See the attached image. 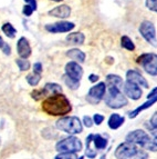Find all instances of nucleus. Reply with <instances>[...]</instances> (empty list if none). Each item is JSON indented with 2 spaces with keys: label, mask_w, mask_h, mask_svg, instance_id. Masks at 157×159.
Instances as JSON below:
<instances>
[{
  "label": "nucleus",
  "mask_w": 157,
  "mask_h": 159,
  "mask_svg": "<svg viewBox=\"0 0 157 159\" xmlns=\"http://www.w3.org/2000/svg\"><path fill=\"white\" fill-rule=\"evenodd\" d=\"M42 110L50 116H66L71 112L72 106L66 96L57 93L42 101Z\"/></svg>",
  "instance_id": "obj_1"
},
{
  "label": "nucleus",
  "mask_w": 157,
  "mask_h": 159,
  "mask_svg": "<svg viewBox=\"0 0 157 159\" xmlns=\"http://www.w3.org/2000/svg\"><path fill=\"white\" fill-rule=\"evenodd\" d=\"M126 141L136 145L139 148L146 149V150L153 151V152L157 151V139H155L153 136L148 135L146 131L142 129L133 130L129 134H127Z\"/></svg>",
  "instance_id": "obj_2"
},
{
  "label": "nucleus",
  "mask_w": 157,
  "mask_h": 159,
  "mask_svg": "<svg viewBox=\"0 0 157 159\" xmlns=\"http://www.w3.org/2000/svg\"><path fill=\"white\" fill-rule=\"evenodd\" d=\"M114 155L117 159H148L146 151L127 141L118 145Z\"/></svg>",
  "instance_id": "obj_3"
},
{
  "label": "nucleus",
  "mask_w": 157,
  "mask_h": 159,
  "mask_svg": "<svg viewBox=\"0 0 157 159\" xmlns=\"http://www.w3.org/2000/svg\"><path fill=\"white\" fill-rule=\"evenodd\" d=\"M108 87V86H106ZM104 101L106 106L112 109H120L125 107L128 103L126 96L123 95L120 88L117 87H108L106 93L104 96Z\"/></svg>",
  "instance_id": "obj_4"
},
{
  "label": "nucleus",
  "mask_w": 157,
  "mask_h": 159,
  "mask_svg": "<svg viewBox=\"0 0 157 159\" xmlns=\"http://www.w3.org/2000/svg\"><path fill=\"white\" fill-rule=\"evenodd\" d=\"M57 128L63 133H66L71 136L78 135L83 131V124L78 117L70 116V117H62L57 121Z\"/></svg>",
  "instance_id": "obj_5"
},
{
  "label": "nucleus",
  "mask_w": 157,
  "mask_h": 159,
  "mask_svg": "<svg viewBox=\"0 0 157 159\" xmlns=\"http://www.w3.org/2000/svg\"><path fill=\"white\" fill-rule=\"evenodd\" d=\"M83 149L81 140L76 138L75 136H69L66 138H63L62 140L59 141L55 145V150L59 154L61 152H70V154H76Z\"/></svg>",
  "instance_id": "obj_6"
},
{
  "label": "nucleus",
  "mask_w": 157,
  "mask_h": 159,
  "mask_svg": "<svg viewBox=\"0 0 157 159\" xmlns=\"http://www.w3.org/2000/svg\"><path fill=\"white\" fill-rule=\"evenodd\" d=\"M136 62L151 76H157V55L153 52L143 53L137 58Z\"/></svg>",
  "instance_id": "obj_7"
},
{
  "label": "nucleus",
  "mask_w": 157,
  "mask_h": 159,
  "mask_svg": "<svg viewBox=\"0 0 157 159\" xmlns=\"http://www.w3.org/2000/svg\"><path fill=\"white\" fill-rule=\"evenodd\" d=\"M139 34H142V37L146 40L147 43L151 46L156 48L157 47V37H156V29L153 22L145 20L141 24L138 28Z\"/></svg>",
  "instance_id": "obj_8"
},
{
  "label": "nucleus",
  "mask_w": 157,
  "mask_h": 159,
  "mask_svg": "<svg viewBox=\"0 0 157 159\" xmlns=\"http://www.w3.org/2000/svg\"><path fill=\"white\" fill-rule=\"evenodd\" d=\"M106 88L108 87L105 82H99L97 85L91 87L87 95V101L91 105H97L102 99H104Z\"/></svg>",
  "instance_id": "obj_9"
},
{
  "label": "nucleus",
  "mask_w": 157,
  "mask_h": 159,
  "mask_svg": "<svg viewBox=\"0 0 157 159\" xmlns=\"http://www.w3.org/2000/svg\"><path fill=\"white\" fill-rule=\"evenodd\" d=\"M75 25L70 21H59L55 24L45 25V30L51 34H61V32H69L74 29Z\"/></svg>",
  "instance_id": "obj_10"
},
{
  "label": "nucleus",
  "mask_w": 157,
  "mask_h": 159,
  "mask_svg": "<svg viewBox=\"0 0 157 159\" xmlns=\"http://www.w3.org/2000/svg\"><path fill=\"white\" fill-rule=\"evenodd\" d=\"M123 90H124V95L128 98H131L132 100H138L142 97V89L139 86L135 85L133 82L126 80L123 85Z\"/></svg>",
  "instance_id": "obj_11"
},
{
  "label": "nucleus",
  "mask_w": 157,
  "mask_h": 159,
  "mask_svg": "<svg viewBox=\"0 0 157 159\" xmlns=\"http://www.w3.org/2000/svg\"><path fill=\"white\" fill-rule=\"evenodd\" d=\"M66 75L68 77L72 78V79L80 81L82 76H83V69H82L78 62L70 61L66 65Z\"/></svg>",
  "instance_id": "obj_12"
},
{
  "label": "nucleus",
  "mask_w": 157,
  "mask_h": 159,
  "mask_svg": "<svg viewBox=\"0 0 157 159\" xmlns=\"http://www.w3.org/2000/svg\"><path fill=\"white\" fill-rule=\"evenodd\" d=\"M126 80L133 82V84L139 86V87L146 88V89L149 88L148 82L143 77V75L139 71H137V70H134V69H131V70H128V71L126 72Z\"/></svg>",
  "instance_id": "obj_13"
},
{
  "label": "nucleus",
  "mask_w": 157,
  "mask_h": 159,
  "mask_svg": "<svg viewBox=\"0 0 157 159\" xmlns=\"http://www.w3.org/2000/svg\"><path fill=\"white\" fill-rule=\"evenodd\" d=\"M17 52L22 59H27L31 56V47L26 37L19 38L18 43H17Z\"/></svg>",
  "instance_id": "obj_14"
},
{
  "label": "nucleus",
  "mask_w": 157,
  "mask_h": 159,
  "mask_svg": "<svg viewBox=\"0 0 157 159\" xmlns=\"http://www.w3.org/2000/svg\"><path fill=\"white\" fill-rule=\"evenodd\" d=\"M71 15V8L66 5H60L57 6L55 8L51 9L49 11V16L55 17V18H60V19H66L68 17H70Z\"/></svg>",
  "instance_id": "obj_15"
},
{
  "label": "nucleus",
  "mask_w": 157,
  "mask_h": 159,
  "mask_svg": "<svg viewBox=\"0 0 157 159\" xmlns=\"http://www.w3.org/2000/svg\"><path fill=\"white\" fill-rule=\"evenodd\" d=\"M40 90H41L43 98H45V97H50V96L57 95V93H62V87L54 82H48Z\"/></svg>",
  "instance_id": "obj_16"
},
{
  "label": "nucleus",
  "mask_w": 157,
  "mask_h": 159,
  "mask_svg": "<svg viewBox=\"0 0 157 159\" xmlns=\"http://www.w3.org/2000/svg\"><path fill=\"white\" fill-rule=\"evenodd\" d=\"M156 102H157V98L147 99L146 102H144L143 105H141V106H138L137 108L134 109V110H132V111L128 114V117H129L131 119H133V118H136V117L138 116L142 111H144V110H146V109L151 108V107H152L153 105H154V103H156Z\"/></svg>",
  "instance_id": "obj_17"
},
{
  "label": "nucleus",
  "mask_w": 157,
  "mask_h": 159,
  "mask_svg": "<svg viewBox=\"0 0 157 159\" xmlns=\"http://www.w3.org/2000/svg\"><path fill=\"white\" fill-rule=\"evenodd\" d=\"M124 122H125V118L123 116H121L118 114H112L110 116V118H108V125L112 130H115L118 129Z\"/></svg>",
  "instance_id": "obj_18"
},
{
  "label": "nucleus",
  "mask_w": 157,
  "mask_h": 159,
  "mask_svg": "<svg viewBox=\"0 0 157 159\" xmlns=\"http://www.w3.org/2000/svg\"><path fill=\"white\" fill-rule=\"evenodd\" d=\"M66 56L70 59H72L75 62H84L85 61V53L82 50L78 49V48H73V49H70V50L66 51Z\"/></svg>",
  "instance_id": "obj_19"
},
{
  "label": "nucleus",
  "mask_w": 157,
  "mask_h": 159,
  "mask_svg": "<svg viewBox=\"0 0 157 159\" xmlns=\"http://www.w3.org/2000/svg\"><path fill=\"white\" fill-rule=\"evenodd\" d=\"M93 136H94L93 134H90L87 137V139H85V146H87V148H85V156L90 159H94L95 157L97 156L96 149H94L92 147V143H93Z\"/></svg>",
  "instance_id": "obj_20"
},
{
  "label": "nucleus",
  "mask_w": 157,
  "mask_h": 159,
  "mask_svg": "<svg viewBox=\"0 0 157 159\" xmlns=\"http://www.w3.org/2000/svg\"><path fill=\"white\" fill-rule=\"evenodd\" d=\"M105 84H106L108 87H117L121 89V88H123L124 81L120 76L111 74V75H108V77H106V82H105Z\"/></svg>",
  "instance_id": "obj_21"
},
{
  "label": "nucleus",
  "mask_w": 157,
  "mask_h": 159,
  "mask_svg": "<svg viewBox=\"0 0 157 159\" xmlns=\"http://www.w3.org/2000/svg\"><path fill=\"white\" fill-rule=\"evenodd\" d=\"M85 40V36L82 32H72L66 36V41L73 45H82Z\"/></svg>",
  "instance_id": "obj_22"
},
{
  "label": "nucleus",
  "mask_w": 157,
  "mask_h": 159,
  "mask_svg": "<svg viewBox=\"0 0 157 159\" xmlns=\"http://www.w3.org/2000/svg\"><path fill=\"white\" fill-rule=\"evenodd\" d=\"M93 143H94V147L95 149H105L106 147H108V139L104 137H102L101 135H99V134H96V135L93 136Z\"/></svg>",
  "instance_id": "obj_23"
},
{
  "label": "nucleus",
  "mask_w": 157,
  "mask_h": 159,
  "mask_svg": "<svg viewBox=\"0 0 157 159\" xmlns=\"http://www.w3.org/2000/svg\"><path fill=\"white\" fill-rule=\"evenodd\" d=\"M1 30H2L3 34H5L8 38L13 39V38L16 37L17 29L10 24V22H6V24H3V26L1 27Z\"/></svg>",
  "instance_id": "obj_24"
},
{
  "label": "nucleus",
  "mask_w": 157,
  "mask_h": 159,
  "mask_svg": "<svg viewBox=\"0 0 157 159\" xmlns=\"http://www.w3.org/2000/svg\"><path fill=\"white\" fill-rule=\"evenodd\" d=\"M121 46H122V48H124V49H126L128 51L135 50V45H134V43L128 36H123L121 38Z\"/></svg>",
  "instance_id": "obj_25"
},
{
  "label": "nucleus",
  "mask_w": 157,
  "mask_h": 159,
  "mask_svg": "<svg viewBox=\"0 0 157 159\" xmlns=\"http://www.w3.org/2000/svg\"><path fill=\"white\" fill-rule=\"evenodd\" d=\"M27 81H28V84H29L30 86H32V87H36V86H38V84L40 82V80H41V74H36V72H32V74H29L28 76L26 77Z\"/></svg>",
  "instance_id": "obj_26"
},
{
  "label": "nucleus",
  "mask_w": 157,
  "mask_h": 159,
  "mask_svg": "<svg viewBox=\"0 0 157 159\" xmlns=\"http://www.w3.org/2000/svg\"><path fill=\"white\" fill-rule=\"evenodd\" d=\"M63 80H64V82H66V85L68 86L70 89H72V90H76V89L80 87V81L68 77L66 75H64V76H63Z\"/></svg>",
  "instance_id": "obj_27"
},
{
  "label": "nucleus",
  "mask_w": 157,
  "mask_h": 159,
  "mask_svg": "<svg viewBox=\"0 0 157 159\" xmlns=\"http://www.w3.org/2000/svg\"><path fill=\"white\" fill-rule=\"evenodd\" d=\"M16 64L21 71H27V70L30 69V62H29V60H27V59L18 58V59H16Z\"/></svg>",
  "instance_id": "obj_28"
},
{
  "label": "nucleus",
  "mask_w": 157,
  "mask_h": 159,
  "mask_svg": "<svg viewBox=\"0 0 157 159\" xmlns=\"http://www.w3.org/2000/svg\"><path fill=\"white\" fill-rule=\"evenodd\" d=\"M76 154H70V152H61L55 156L54 159H78Z\"/></svg>",
  "instance_id": "obj_29"
},
{
  "label": "nucleus",
  "mask_w": 157,
  "mask_h": 159,
  "mask_svg": "<svg viewBox=\"0 0 157 159\" xmlns=\"http://www.w3.org/2000/svg\"><path fill=\"white\" fill-rule=\"evenodd\" d=\"M145 5H146L147 9L157 13V0H146Z\"/></svg>",
  "instance_id": "obj_30"
},
{
  "label": "nucleus",
  "mask_w": 157,
  "mask_h": 159,
  "mask_svg": "<svg viewBox=\"0 0 157 159\" xmlns=\"http://www.w3.org/2000/svg\"><path fill=\"white\" fill-rule=\"evenodd\" d=\"M34 11H36V10H34L31 6H29V5H24L23 9H22V13H23L26 17H30L32 13L34 12Z\"/></svg>",
  "instance_id": "obj_31"
},
{
  "label": "nucleus",
  "mask_w": 157,
  "mask_h": 159,
  "mask_svg": "<svg viewBox=\"0 0 157 159\" xmlns=\"http://www.w3.org/2000/svg\"><path fill=\"white\" fill-rule=\"evenodd\" d=\"M92 119H93V122H94L95 125L100 126L103 121H104V116H103V115H100V114H95Z\"/></svg>",
  "instance_id": "obj_32"
},
{
  "label": "nucleus",
  "mask_w": 157,
  "mask_h": 159,
  "mask_svg": "<svg viewBox=\"0 0 157 159\" xmlns=\"http://www.w3.org/2000/svg\"><path fill=\"white\" fill-rule=\"evenodd\" d=\"M83 125L87 128H91L92 126L94 125V122H93V119H92L90 116H84L83 117Z\"/></svg>",
  "instance_id": "obj_33"
},
{
  "label": "nucleus",
  "mask_w": 157,
  "mask_h": 159,
  "mask_svg": "<svg viewBox=\"0 0 157 159\" xmlns=\"http://www.w3.org/2000/svg\"><path fill=\"white\" fill-rule=\"evenodd\" d=\"M42 71H43L42 64L41 62H36L33 65V72H36V74H42Z\"/></svg>",
  "instance_id": "obj_34"
},
{
  "label": "nucleus",
  "mask_w": 157,
  "mask_h": 159,
  "mask_svg": "<svg viewBox=\"0 0 157 159\" xmlns=\"http://www.w3.org/2000/svg\"><path fill=\"white\" fill-rule=\"evenodd\" d=\"M149 125L154 128H157V111L152 116V118L149 120Z\"/></svg>",
  "instance_id": "obj_35"
},
{
  "label": "nucleus",
  "mask_w": 157,
  "mask_h": 159,
  "mask_svg": "<svg viewBox=\"0 0 157 159\" xmlns=\"http://www.w3.org/2000/svg\"><path fill=\"white\" fill-rule=\"evenodd\" d=\"M146 127L148 128V130H149V134L153 136V137L155 138V139H157V128H154V127H152L151 125H146Z\"/></svg>",
  "instance_id": "obj_36"
},
{
  "label": "nucleus",
  "mask_w": 157,
  "mask_h": 159,
  "mask_svg": "<svg viewBox=\"0 0 157 159\" xmlns=\"http://www.w3.org/2000/svg\"><path fill=\"white\" fill-rule=\"evenodd\" d=\"M153 98H157V87H155L154 89L147 95V99H153Z\"/></svg>",
  "instance_id": "obj_37"
},
{
  "label": "nucleus",
  "mask_w": 157,
  "mask_h": 159,
  "mask_svg": "<svg viewBox=\"0 0 157 159\" xmlns=\"http://www.w3.org/2000/svg\"><path fill=\"white\" fill-rule=\"evenodd\" d=\"M24 2H26V5L31 6L34 10H37L38 6H37V1H36V0H24Z\"/></svg>",
  "instance_id": "obj_38"
},
{
  "label": "nucleus",
  "mask_w": 157,
  "mask_h": 159,
  "mask_svg": "<svg viewBox=\"0 0 157 159\" xmlns=\"http://www.w3.org/2000/svg\"><path fill=\"white\" fill-rule=\"evenodd\" d=\"M1 50H2L3 53H5V55H7V56H9V55L11 53V48H10V46H9L8 43H6Z\"/></svg>",
  "instance_id": "obj_39"
},
{
  "label": "nucleus",
  "mask_w": 157,
  "mask_h": 159,
  "mask_svg": "<svg viewBox=\"0 0 157 159\" xmlns=\"http://www.w3.org/2000/svg\"><path fill=\"white\" fill-rule=\"evenodd\" d=\"M89 80L91 82H96L97 80H99V76H97V75H94V74H91L89 76Z\"/></svg>",
  "instance_id": "obj_40"
},
{
  "label": "nucleus",
  "mask_w": 157,
  "mask_h": 159,
  "mask_svg": "<svg viewBox=\"0 0 157 159\" xmlns=\"http://www.w3.org/2000/svg\"><path fill=\"white\" fill-rule=\"evenodd\" d=\"M6 45V43L5 41H3V39H2V37H1V36H0V49H2L3 48V46Z\"/></svg>",
  "instance_id": "obj_41"
},
{
  "label": "nucleus",
  "mask_w": 157,
  "mask_h": 159,
  "mask_svg": "<svg viewBox=\"0 0 157 159\" xmlns=\"http://www.w3.org/2000/svg\"><path fill=\"white\" fill-rule=\"evenodd\" d=\"M100 159H106V155H102Z\"/></svg>",
  "instance_id": "obj_42"
},
{
  "label": "nucleus",
  "mask_w": 157,
  "mask_h": 159,
  "mask_svg": "<svg viewBox=\"0 0 157 159\" xmlns=\"http://www.w3.org/2000/svg\"><path fill=\"white\" fill-rule=\"evenodd\" d=\"M52 1H55V2H61V1H63V0H52Z\"/></svg>",
  "instance_id": "obj_43"
},
{
  "label": "nucleus",
  "mask_w": 157,
  "mask_h": 159,
  "mask_svg": "<svg viewBox=\"0 0 157 159\" xmlns=\"http://www.w3.org/2000/svg\"><path fill=\"white\" fill-rule=\"evenodd\" d=\"M78 159H84V157H83V156H81V157H78Z\"/></svg>",
  "instance_id": "obj_44"
}]
</instances>
